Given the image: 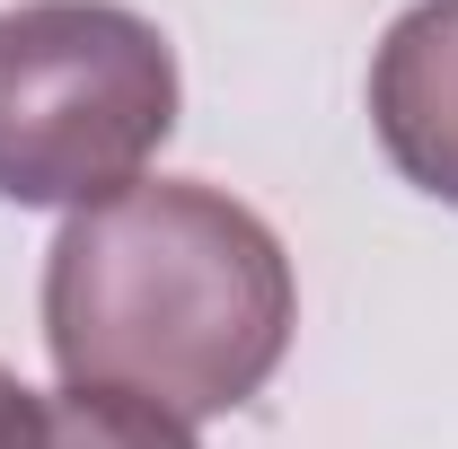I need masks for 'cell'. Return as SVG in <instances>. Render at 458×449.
Returning a JSON list of instances; mask_svg holds the SVG:
<instances>
[{
	"mask_svg": "<svg viewBox=\"0 0 458 449\" xmlns=\"http://www.w3.org/2000/svg\"><path fill=\"white\" fill-rule=\"evenodd\" d=\"M9 449H194V432L176 414H159V405L71 388V396H27Z\"/></svg>",
	"mask_w": 458,
	"mask_h": 449,
	"instance_id": "277c9868",
	"label": "cell"
},
{
	"mask_svg": "<svg viewBox=\"0 0 458 449\" xmlns=\"http://www.w3.org/2000/svg\"><path fill=\"white\" fill-rule=\"evenodd\" d=\"M370 132L388 168L458 212V0H414L370 54Z\"/></svg>",
	"mask_w": 458,
	"mask_h": 449,
	"instance_id": "3957f363",
	"label": "cell"
},
{
	"mask_svg": "<svg viewBox=\"0 0 458 449\" xmlns=\"http://www.w3.org/2000/svg\"><path fill=\"white\" fill-rule=\"evenodd\" d=\"M176 132V54L141 9H0V203H106Z\"/></svg>",
	"mask_w": 458,
	"mask_h": 449,
	"instance_id": "7a4b0ae2",
	"label": "cell"
},
{
	"mask_svg": "<svg viewBox=\"0 0 458 449\" xmlns=\"http://www.w3.org/2000/svg\"><path fill=\"white\" fill-rule=\"evenodd\" d=\"M27 396H36V388H18V379L0 370V449L18 441V414H27Z\"/></svg>",
	"mask_w": 458,
	"mask_h": 449,
	"instance_id": "5b68a950",
	"label": "cell"
},
{
	"mask_svg": "<svg viewBox=\"0 0 458 449\" xmlns=\"http://www.w3.org/2000/svg\"><path fill=\"white\" fill-rule=\"evenodd\" d=\"M291 256L221 185L141 176L71 212L45 256V343L62 388L159 405L176 423L238 414L291 352Z\"/></svg>",
	"mask_w": 458,
	"mask_h": 449,
	"instance_id": "6da1fadb",
	"label": "cell"
}]
</instances>
